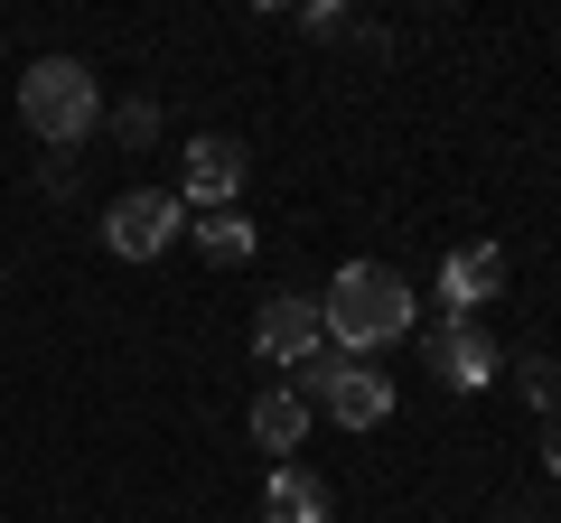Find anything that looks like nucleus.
Returning a JSON list of instances; mask_svg holds the SVG:
<instances>
[{"label": "nucleus", "mask_w": 561, "mask_h": 523, "mask_svg": "<svg viewBox=\"0 0 561 523\" xmlns=\"http://www.w3.org/2000/svg\"><path fill=\"white\" fill-rule=\"evenodd\" d=\"M234 197H243V141H225V131H197V141H187L179 206H234Z\"/></svg>", "instance_id": "20e7f679"}, {"label": "nucleus", "mask_w": 561, "mask_h": 523, "mask_svg": "<svg viewBox=\"0 0 561 523\" xmlns=\"http://www.w3.org/2000/svg\"><path fill=\"white\" fill-rule=\"evenodd\" d=\"M319 403H328V421H337V430H375L383 411H393V374H375L365 356H346L337 374H328Z\"/></svg>", "instance_id": "39448f33"}, {"label": "nucleus", "mask_w": 561, "mask_h": 523, "mask_svg": "<svg viewBox=\"0 0 561 523\" xmlns=\"http://www.w3.org/2000/svg\"><path fill=\"white\" fill-rule=\"evenodd\" d=\"M179 224H187V206L169 197V187H131V197L103 206V243H113L122 262H160Z\"/></svg>", "instance_id": "7ed1b4c3"}, {"label": "nucleus", "mask_w": 561, "mask_h": 523, "mask_svg": "<svg viewBox=\"0 0 561 523\" xmlns=\"http://www.w3.org/2000/svg\"><path fill=\"white\" fill-rule=\"evenodd\" d=\"M515 383H524V403H534V411H552V403H561V364H552V356H524V364H515Z\"/></svg>", "instance_id": "f8f14e48"}, {"label": "nucleus", "mask_w": 561, "mask_h": 523, "mask_svg": "<svg viewBox=\"0 0 561 523\" xmlns=\"http://www.w3.org/2000/svg\"><path fill=\"white\" fill-rule=\"evenodd\" d=\"M319 327L346 356H375V346H393L412 327V290H402L393 262H346L337 281H328V300H319Z\"/></svg>", "instance_id": "f257e3e1"}, {"label": "nucleus", "mask_w": 561, "mask_h": 523, "mask_svg": "<svg viewBox=\"0 0 561 523\" xmlns=\"http://www.w3.org/2000/svg\"><path fill=\"white\" fill-rule=\"evenodd\" d=\"M431 374L449 383V393H478L486 374H496V346H486L478 318H440L431 327Z\"/></svg>", "instance_id": "423d86ee"}, {"label": "nucleus", "mask_w": 561, "mask_h": 523, "mask_svg": "<svg viewBox=\"0 0 561 523\" xmlns=\"http://www.w3.org/2000/svg\"><path fill=\"white\" fill-rule=\"evenodd\" d=\"M309 346H328L319 300H272V309L253 318V356H262V364H300Z\"/></svg>", "instance_id": "0eeeda50"}, {"label": "nucleus", "mask_w": 561, "mask_h": 523, "mask_svg": "<svg viewBox=\"0 0 561 523\" xmlns=\"http://www.w3.org/2000/svg\"><path fill=\"white\" fill-rule=\"evenodd\" d=\"M20 121L38 131L47 150H66V141H84L103 121V84H94V66H76V57H38L20 75Z\"/></svg>", "instance_id": "f03ea898"}, {"label": "nucleus", "mask_w": 561, "mask_h": 523, "mask_svg": "<svg viewBox=\"0 0 561 523\" xmlns=\"http://www.w3.org/2000/svg\"><path fill=\"white\" fill-rule=\"evenodd\" d=\"M505 290V253L496 243H459V253L440 262V300H449V318H468L478 300H496Z\"/></svg>", "instance_id": "6e6552de"}, {"label": "nucleus", "mask_w": 561, "mask_h": 523, "mask_svg": "<svg viewBox=\"0 0 561 523\" xmlns=\"http://www.w3.org/2000/svg\"><path fill=\"white\" fill-rule=\"evenodd\" d=\"M262 523H328V496L300 477V467H272V486H262Z\"/></svg>", "instance_id": "9b49d317"}, {"label": "nucleus", "mask_w": 561, "mask_h": 523, "mask_svg": "<svg viewBox=\"0 0 561 523\" xmlns=\"http://www.w3.org/2000/svg\"><path fill=\"white\" fill-rule=\"evenodd\" d=\"M542 467H552V477H561V421L542 430Z\"/></svg>", "instance_id": "ddd939ff"}, {"label": "nucleus", "mask_w": 561, "mask_h": 523, "mask_svg": "<svg viewBox=\"0 0 561 523\" xmlns=\"http://www.w3.org/2000/svg\"><path fill=\"white\" fill-rule=\"evenodd\" d=\"M243 421H253V440H262V449H300V440H309V403L290 393V383L253 393V411H243Z\"/></svg>", "instance_id": "1a4fd4ad"}, {"label": "nucleus", "mask_w": 561, "mask_h": 523, "mask_svg": "<svg viewBox=\"0 0 561 523\" xmlns=\"http://www.w3.org/2000/svg\"><path fill=\"white\" fill-rule=\"evenodd\" d=\"M253 224H243V206H206V216H197V253L206 262H216V271H234V262H253Z\"/></svg>", "instance_id": "9d476101"}]
</instances>
